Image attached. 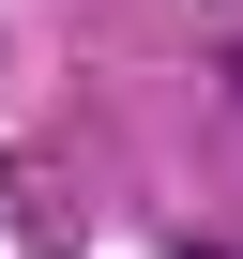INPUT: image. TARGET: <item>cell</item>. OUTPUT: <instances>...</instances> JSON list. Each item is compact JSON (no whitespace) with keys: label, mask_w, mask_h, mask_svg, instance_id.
<instances>
[{"label":"cell","mask_w":243,"mask_h":259,"mask_svg":"<svg viewBox=\"0 0 243 259\" xmlns=\"http://www.w3.org/2000/svg\"><path fill=\"white\" fill-rule=\"evenodd\" d=\"M183 259H228V244H183Z\"/></svg>","instance_id":"1"}]
</instances>
